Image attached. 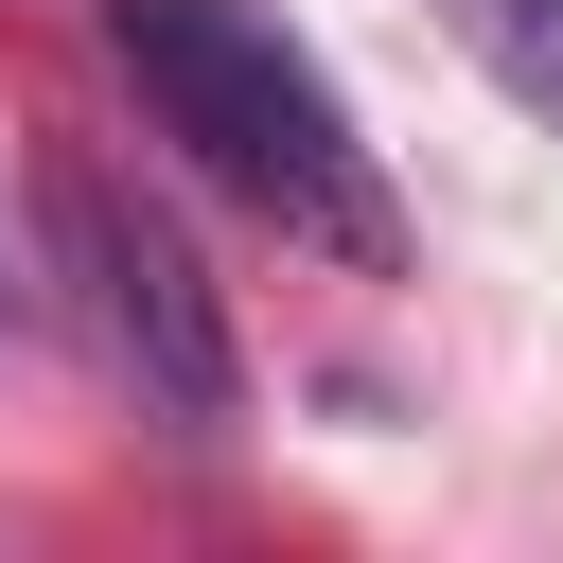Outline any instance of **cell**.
I'll list each match as a JSON object with an SVG mask.
<instances>
[{"mask_svg":"<svg viewBox=\"0 0 563 563\" xmlns=\"http://www.w3.org/2000/svg\"><path fill=\"white\" fill-rule=\"evenodd\" d=\"M106 53H123V88L158 106V141H194L211 194H246V211L387 264V176H369L334 70H317L264 0H106Z\"/></svg>","mask_w":563,"mask_h":563,"instance_id":"1","label":"cell"},{"mask_svg":"<svg viewBox=\"0 0 563 563\" xmlns=\"http://www.w3.org/2000/svg\"><path fill=\"white\" fill-rule=\"evenodd\" d=\"M35 229H53V282H70L88 352L141 387V422L211 457V440L246 422V352H229V299H211V264H194V229H176L158 194H123L88 141H35Z\"/></svg>","mask_w":563,"mask_h":563,"instance_id":"2","label":"cell"},{"mask_svg":"<svg viewBox=\"0 0 563 563\" xmlns=\"http://www.w3.org/2000/svg\"><path fill=\"white\" fill-rule=\"evenodd\" d=\"M440 35H457V53H475V70L563 141V0H440Z\"/></svg>","mask_w":563,"mask_h":563,"instance_id":"3","label":"cell"}]
</instances>
